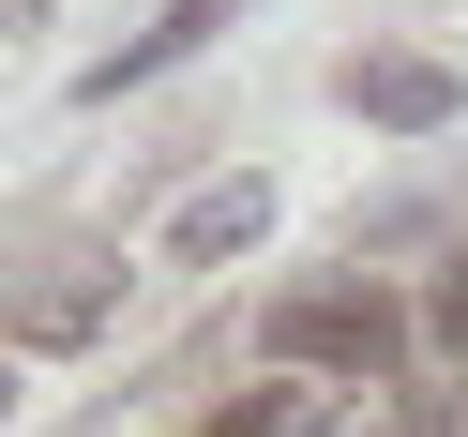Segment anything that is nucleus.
Masks as SVG:
<instances>
[{"mask_svg": "<svg viewBox=\"0 0 468 437\" xmlns=\"http://www.w3.org/2000/svg\"><path fill=\"white\" fill-rule=\"evenodd\" d=\"M0 16H31V0H0Z\"/></svg>", "mask_w": 468, "mask_h": 437, "instance_id": "obj_7", "label": "nucleus"}, {"mask_svg": "<svg viewBox=\"0 0 468 437\" xmlns=\"http://www.w3.org/2000/svg\"><path fill=\"white\" fill-rule=\"evenodd\" d=\"M347 106H363L378 136H438V121H453V61H423V46H378V61H347Z\"/></svg>", "mask_w": 468, "mask_h": 437, "instance_id": "obj_2", "label": "nucleus"}, {"mask_svg": "<svg viewBox=\"0 0 468 437\" xmlns=\"http://www.w3.org/2000/svg\"><path fill=\"white\" fill-rule=\"evenodd\" d=\"M212 31H227V0H166L152 31L122 46V61H91V106H122V91H152V76H166V61H197V46H212Z\"/></svg>", "mask_w": 468, "mask_h": 437, "instance_id": "obj_4", "label": "nucleus"}, {"mask_svg": "<svg viewBox=\"0 0 468 437\" xmlns=\"http://www.w3.org/2000/svg\"><path fill=\"white\" fill-rule=\"evenodd\" d=\"M212 437H317V392H303V377H272V392H227V407H212Z\"/></svg>", "mask_w": 468, "mask_h": 437, "instance_id": "obj_5", "label": "nucleus"}, {"mask_svg": "<svg viewBox=\"0 0 468 437\" xmlns=\"http://www.w3.org/2000/svg\"><path fill=\"white\" fill-rule=\"evenodd\" d=\"M0 392H16V377H0Z\"/></svg>", "mask_w": 468, "mask_h": 437, "instance_id": "obj_8", "label": "nucleus"}, {"mask_svg": "<svg viewBox=\"0 0 468 437\" xmlns=\"http://www.w3.org/2000/svg\"><path fill=\"white\" fill-rule=\"evenodd\" d=\"M423 332H438V347H453V362H468V256H453V272H438V302H423Z\"/></svg>", "mask_w": 468, "mask_h": 437, "instance_id": "obj_6", "label": "nucleus"}, {"mask_svg": "<svg viewBox=\"0 0 468 437\" xmlns=\"http://www.w3.org/2000/svg\"><path fill=\"white\" fill-rule=\"evenodd\" d=\"M257 226H272V182L242 166V182H197V196H182V226H166V256H182V272H212V256H242Z\"/></svg>", "mask_w": 468, "mask_h": 437, "instance_id": "obj_3", "label": "nucleus"}, {"mask_svg": "<svg viewBox=\"0 0 468 437\" xmlns=\"http://www.w3.org/2000/svg\"><path fill=\"white\" fill-rule=\"evenodd\" d=\"M408 347H423V332H408L378 286H287V302H272V362L287 377H333V392H393Z\"/></svg>", "mask_w": 468, "mask_h": 437, "instance_id": "obj_1", "label": "nucleus"}]
</instances>
